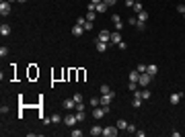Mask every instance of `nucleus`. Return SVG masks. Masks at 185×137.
<instances>
[{
    "mask_svg": "<svg viewBox=\"0 0 185 137\" xmlns=\"http://www.w3.org/2000/svg\"><path fill=\"white\" fill-rule=\"evenodd\" d=\"M99 98H101V104H111V100L115 98V92L111 90V92H109V94H101Z\"/></svg>",
    "mask_w": 185,
    "mask_h": 137,
    "instance_id": "obj_4",
    "label": "nucleus"
},
{
    "mask_svg": "<svg viewBox=\"0 0 185 137\" xmlns=\"http://www.w3.org/2000/svg\"><path fill=\"white\" fill-rule=\"evenodd\" d=\"M85 31H87V33L92 31V21H87V23H85Z\"/></svg>",
    "mask_w": 185,
    "mask_h": 137,
    "instance_id": "obj_31",
    "label": "nucleus"
},
{
    "mask_svg": "<svg viewBox=\"0 0 185 137\" xmlns=\"http://www.w3.org/2000/svg\"><path fill=\"white\" fill-rule=\"evenodd\" d=\"M85 23H87V19H85V16H78V19H76V25H80V27H85Z\"/></svg>",
    "mask_w": 185,
    "mask_h": 137,
    "instance_id": "obj_32",
    "label": "nucleus"
},
{
    "mask_svg": "<svg viewBox=\"0 0 185 137\" xmlns=\"http://www.w3.org/2000/svg\"><path fill=\"white\" fill-rule=\"evenodd\" d=\"M103 2H105V4H107V6H113V4H115V2H117V0H103Z\"/></svg>",
    "mask_w": 185,
    "mask_h": 137,
    "instance_id": "obj_41",
    "label": "nucleus"
},
{
    "mask_svg": "<svg viewBox=\"0 0 185 137\" xmlns=\"http://www.w3.org/2000/svg\"><path fill=\"white\" fill-rule=\"evenodd\" d=\"M95 47H97V51H99V53H103V51H107V49H109V43H105V41H99V39H95Z\"/></svg>",
    "mask_w": 185,
    "mask_h": 137,
    "instance_id": "obj_10",
    "label": "nucleus"
},
{
    "mask_svg": "<svg viewBox=\"0 0 185 137\" xmlns=\"http://www.w3.org/2000/svg\"><path fill=\"white\" fill-rule=\"evenodd\" d=\"M87 21H95V10H89V12H87Z\"/></svg>",
    "mask_w": 185,
    "mask_h": 137,
    "instance_id": "obj_34",
    "label": "nucleus"
},
{
    "mask_svg": "<svg viewBox=\"0 0 185 137\" xmlns=\"http://www.w3.org/2000/svg\"><path fill=\"white\" fill-rule=\"evenodd\" d=\"M17 2H21V4H23V2H27V0H17Z\"/></svg>",
    "mask_w": 185,
    "mask_h": 137,
    "instance_id": "obj_43",
    "label": "nucleus"
},
{
    "mask_svg": "<svg viewBox=\"0 0 185 137\" xmlns=\"http://www.w3.org/2000/svg\"><path fill=\"white\" fill-rule=\"evenodd\" d=\"M146 68H148L146 64H140V66H136V70H138L140 74H144V72H146Z\"/></svg>",
    "mask_w": 185,
    "mask_h": 137,
    "instance_id": "obj_30",
    "label": "nucleus"
},
{
    "mask_svg": "<svg viewBox=\"0 0 185 137\" xmlns=\"http://www.w3.org/2000/svg\"><path fill=\"white\" fill-rule=\"evenodd\" d=\"M140 96H142V100H150V96H152V94H150V90H148V86L140 92Z\"/></svg>",
    "mask_w": 185,
    "mask_h": 137,
    "instance_id": "obj_20",
    "label": "nucleus"
},
{
    "mask_svg": "<svg viewBox=\"0 0 185 137\" xmlns=\"http://www.w3.org/2000/svg\"><path fill=\"white\" fill-rule=\"evenodd\" d=\"M76 111H85V102H78L76 104Z\"/></svg>",
    "mask_w": 185,
    "mask_h": 137,
    "instance_id": "obj_40",
    "label": "nucleus"
},
{
    "mask_svg": "<svg viewBox=\"0 0 185 137\" xmlns=\"http://www.w3.org/2000/svg\"><path fill=\"white\" fill-rule=\"evenodd\" d=\"M91 135L92 137L103 135V127H101V125H92V127H91Z\"/></svg>",
    "mask_w": 185,
    "mask_h": 137,
    "instance_id": "obj_14",
    "label": "nucleus"
},
{
    "mask_svg": "<svg viewBox=\"0 0 185 137\" xmlns=\"http://www.w3.org/2000/svg\"><path fill=\"white\" fill-rule=\"evenodd\" d=\"M92 4H99V2H103V0H91Z\"/></svg>",
    "mask_w": 185,
    "mask_h": 137,
    "instance_id": "obj_42",
    "label": "nucleus"
},
{
    "mask_svg": "<svg viewBox=\"0 0 185 137\" xmlns=\"http://www.w3.org/2000/svg\"><path fill=\"white\" fill-rule=\"evenodd\" d=\"M111 21H113V25H115V31H121V27H124L121 16H119V14H113V16H111Z\"/></svg>",
    "mask_w": 185,
    "mask_h": 137,
    "instance_id": "obj_11",
    "label": "nucleus"
},
{
    "mask_svg": "<svg viewBox=\"0 0 185 137\" xmlns=\"http://www.w3.org/2000/svg\"><path fill=\"white\" fill-rule=\"evenodd\" d=\"M146 72H148V74L154 78V76L158 74V66H154V64H152V66H148V68H146Z\"/></svg>",
    "mask_w": 185,
    "mask_h": 137,
    "instance_id": "obj_15",
    "label": "nucleus"
},
{
    "mask_svg": "<svg viewBox=\"0 0 185 137\" xmlns=\"http://www.w3.org/2000/svg\"><path fill=\"white\" fill-rule=\"evenodd\" d=\"M0 14H2V16L10 14V2H8V0H2V2H0Z\"/></svg>",
    "mask_w": 185,
    "mask_h": 137,
    "instance_id": "obj_3",
    "label": "nucleus"
},
{
    "mask_svg": "<svg viewBox=\"0 0 185 137\" xmlns=\"http://www.w3.org/2000/svg\"><path fill=\"white\" fill-rule=\"evenodd\" d=\"M97 39H99V41H105V43H109V41H111V31H101V33L97 35Z\"/></svg>",
    "mask_w": 185,
    "mask_h": 137,
    "instance_id": "obj_7",
    "label": "nucleus"
},
{
    "mask_svg": "<svg viewBox=\"0 0 185 137\" xmlns=\"http://www.w3.org/2000/svg\"><path fill=\"white\" fill-rule=\"evenodd\" d=\"M136 16H138V21H142V23H146V21H148V16H150V14H148V12H146V10H142V12H138V14H136Z\"/></svg>",
    "mask_w": 185,
    "mask_h": 137,
    "instance_id": "obj_19",
    "label": "nucleus"
},
{
    "mask_svg": "<svg viewBox=\"0 0 185 137\" xmlns=\"http://www.w3.org/2000/svg\"><path fill=\"white\" fill-rule=\"evenodd\" d=\"M62 104H64L66 111H76V100H74V98H66Z\"/></svg>",
    "mask_w": 185,
    "mask_h": 137,
    "instance_id": "obj_5",
    "label": "nucleus"
},
{
    "mask_svg": "<svg viewBox=\"0 0 185 137\" xmlns=\"http://www.w3.org/2000/svg\"><path fill=\"white\" fill-rule=\"evenodd\" d=\"M136 29H138V31H146V23L138 21V23H136Z\"/></svg>",
    "mask_w": 185,
    "mask_h": 137,
    "instance_id": "obj_29",
    "label": "nucleus"
},
{
    "mask_svg": "<svg viewBox=\"0 0 185 137\" xmlns=\"http://www.w3.org/2000/svg\"><path fill=\"white\" fill-rule=\"evenodd\" d=\"M119 43H121V33H119V31L111 33V41H109V45H119Z\"/></svg>",
    "mask_w": 185,
    "mask_h": 137,
    "instance_id": "obj_8",
    "label": "nucleus"
},
{
    "mask_svg": "<svg viewBox=\"0 0 185 137\" xmlns=\"http://www.w3.org/2000/svg\"><path fill=\"white\" fill-rule=\"evenodd\" d=\"M82 33H87L85 27H80V25H74V27H72V35H74V37H80Z\"/></svg>",
    "mask_w": 185,
    "mask_h": 137,
    "instance_id": "obj_13",
    "label": "nucleus"
},
{
    "mask_svg": "<svg viewBox=\"0 0 185 137\" xmlns=\"http://www.w3.org/2000/svg\"><path fill=\"white\" fill-rule=\"evenodd\" d=\"M111 88H109V84H101V94H109Z\"/></svg>",
    "mask_w": 185,
    "mask_h": 137,
    "instance_id": "obj_27",
    "label": "nucleus"
},
{
    "mask_svg": "<svg viewBox=\"0 0 185 137\" xmlns=\"http://www.w3.org/2000/svg\"><path fill=\"white\" fill-rule=\"evenodd\" d=\"M8 55V47H0V57H6Z\"/></svg>",
    "mask_w": 185,
    "mask_h": 137,
    "instance_id": "obj_33",
    "label": "nucleus"
},
{
    "mask_svg": "<svg viewBox=\"0 0 185 137\" xmlns=\"http://www.w3.org/2000/svg\"><path fill=\"white\" fill-rule=\"evenodd\" d=\"M132 8H134V12H136V14L144 10V6H142V2H134V6H132Z\"/></svg>",
    "mask_w": 185,
    "mask_h": 137,
    "instance_id": "obj_22",
    "label": "nucleus"
},
{
    "mask_svg": "<svg viewBox=\"0 0 185 137\" xmlns=\"http://www.w3.org/2000/svg\"><path fill=\"white\" fill-rule=\"evenodd\" d=\"M49 119H51V123H62V121H64V119H62L60 115H51Z\"/></svg>",
    "mask_w": 185,
    "mask_h": 137,
    "instance_id": "obj_28",
    "label": "nucleus"
},
{
    "mask_svg": "<svg viewBox=\"0 0 185 137\" xmlns=\"http://www.w3.org/2000/svg\"><path fill=\"white\" fill-rule=\"evenodd\" d=\"M64 123H66L68 127H76L78 119H76V115H66V117H64Z\"/></svg>",
    "mask_w": 185,
    "mask_h": 137,
    "instance_id": "obj_6",
    "label": "nucleus"
},
{
    "mask_svg": "<svg viewBox=\"0 0 185 137\" xmlns=\"http://www.w3.org/2000/svg\"><path fill=\"white\" fill-rule=\"evenodd\" d=\"M119 129L117 125H109V127H103V137H117Z\"/></svg>",
    "mask_w": 185,
    "mask_h": 137,
    "instance_id": "obj_1",
    "label": "nucleus"
},
{
    "mask_svg": "<svg viewBox=\"0 0 185 137\" xmlns=\"http://www.w3.org/2000/svg\"><path fill=\"white\" fill-rule=\"evenodd\" d=\"M181 98H183V94H181V92H173V94L169 96V102H171V104H179V102H181Z\"/></svg>",
    "mask_w": 185,
    "mask_h": 137,
    "instance_id": "obj_9",
    "label": "nucleus"
},
{
    "mask_svg": "<svg viewBox=\"0 0 185 137\" xmlns=\"http://www.w3.org/2000/svg\"><path fill=\"white\" fill-rule=\"evenodd\" d=\"M126 131H128V133H136V127H134V125H130V123H128V129H126Z\"/></svg>",
    "mask_w": 185,
    "mask_h": 137,
    "instance_id": "obj_36",
    "label": "nucleus"
},
{
    "mask_svg": "<svg viewBox=\"0 0 185 137\" xmlns=\"http://www.w3.org/2000/svg\"><path fill=\"white\" fill-rule=\"evenodd\" d=\"M8 2H17V0H8Z\"/></svg>",
    "mask_w": 185,
    "mask_h": 137,
    "instance_id": "obj_44",
    "label": "nucleus"
},
{
    "mask_svg": "<svg viewBox=\"0 0 185 137\" xmlns=\"http://www.w3.org/2000/svg\"><path fill=\"white\" fill-rule=\"evenodd\" d=\"M74 115H76V119H78V123H82V121H85V117H87V115H85V111H76Z\"/></svg>",
    "mask_w": 185,
    "mask_h": 137,
    "instance_id": "obj_24",
    "label": "nucleus"
},
{
    "mask_svg": "<svg viewBox=\"0 0 185 137\" xmlns=\"http://www.w3.org/2000/svg\"><path fill=\"white\" fill-rule=\"evenodd\" d=\"M89 104H91L92 108H95V106H99V104H101V98H91V100H89Z\"/></svg>",
    "mask_w": 185,
    "mask_h": 137,
    "instance_id": "obj_26",
    "label": "nucleus"
},
{
    "mask_svg": "<svg viewBox=\"0 0 185 137\" xmlns=\"http://www.w3.org/2000/svg\"><path fill=\"white\" fill-rule=\"evenodd\" d=\"M0 35H2V37H8V35H10V25L2 23V25H0Z\"/></svg>",
    "mask_w": 185,
    "mask_h": 137,
    "instance_id": "obj_12",
    "label": "nucleus"
},
{
    "mask_svg": "<svg viewBox=\"0 0 185 137\" xmlns=\"http://www.w3.org/2000/svg\"><path fill=\"white\" fill-rule=\"evenodd\" d=\"M150 82H152V76H150L148 72H144V74H140V80H138V84H142V86L146 88V86H150Z\"/></svg>",
    "mask_w": 185,
    "mask_h": 137,
    "instance_id": "obj_2",
    "label": "nucleus"
},
{
    "mask_svg": "<svg viewBox=\"0 0 185 137\" xmlns=\"http://www.w3.org/2000/svg\"><path fill=\"white\" fill-rule=\"evenodd\" d=\"M140 80V72L138 70H132V72H130V82H138Z\"/></svg>",
    "mask_w": 185,
    "mask_h": 137,
    "instance_id": "obj_16",
    "label": "nucleus"
},
{
    "mask_svg": "<svg viewBox=\"0 0 185 137\" xmlns=\"http://www.w3.org/2000/svg\"><path fill=\"white\" fill-rule=\"evenodd\" d=\"M72 98H74V100H76V104H78V102H85V96H82V94H80V92H76V94H74V96H72Z\"/></svg>",
    "mask_w": 185,
    "mask_h": 137,
    "instance_id": "obj_25",
    "label": "nucleus"
},
{
    "mask_svg": "<svg viewBox=\"0 0 185 137\" xmlns=\"http://www.w3.org/2000/svg\"><path fill=\"white\" fill-rule=\"evenodd\" d=\"M142 102H144V100H142L140 96H134V98H132V106H134V108H140V106H142Z\"/></svg>",
    "mask_w": 185,
    "mask_h": 137,
    "instance_id": "obj_17",
    "label": "nucleus"
},
{
    "mask_svg": "<svg viewBox=\"0 0 185 137\" xmlns=\"http://www.w3.org/2000/svg\"><path fill=\"white\" fill-rule=\"evenodd\" d=\"M136 2H140V0H136Z\"/></svg>",
    "mask_w": 185,
    "mask_h": 137,
    "instance_id": "obj_45",
    "label": "nucleus"
},
{
    "mask_svg": "<svg viewBox=\"0 0 185 137\" xmlns=\"http://www.w3.org/2000/svg\"><path fill=\"white\" fill-rule=\"evenodd\" d=\"M177 10H179L181 14H185V4H179V6H177Z\"/></svg>",
    "mask_w": 185,
    "mask_h": 137,
    "instance_id": "obj_39",
    "label": "nucleus"
},
{
    "mask_svg": "<svg viewBox=\"0 0 185 137\" xmlns=\"http://www.w3.org/2000/svg\"><path fill=\"white\" fill-rule=\"evenodd\" d=\"M8 111H10V108H8V106H6V104H2V108H0V113H2V115H6V113H8Z\"/></svg>",
    "mask_w": 185,
    "mask_h": 137,
    "instance_id": "obj_37",
    "label": "nucleus"
},
{
    "mask_svg": "<svg viewBox=\"0 0 185 137\" xmlns=\"http://www.w3.org/2000/svg\"><path fill=\"white\" fill-rule=\"evenodd\" d=\"M115 125H117V129H119V131H126V129H128V123H126L124 119H119V121H117Z\"/></svg>",
    "mask_w": 185,
    "mask_h": 137,
    "instance_id": "obj_21",
    "label": "nucleus"
},
{
    "mask_svg": "<svg viewBox=\"0 0 185 137\" xmlns=\"http://www.w3.org/2000/svg\"><path fill=\"white\" fill-rule=\"evenodd\" d=\"M70 135H72V137H82V129H78V127H74V129L70 131Z\"/></svg>",
    "mask_w": 185,
    "mask_h": 137,
    "instance_id": "obj_23",
    "label": "nucleus"
},
{
    "mask_svg": "<svg viewBox=\"0 0 185 137\" xmlns=\"http://www.w3.org/2000/svg\"><path fill=\"white\" fill-rule=\"evenodd\" d=\"M136 84H138V82H130V84H128V88L134 92V90H136Z\"/></svg>",
    "mask_w": 185,
    "mask_h": 137,
    "instance_id": "obj_38",
    "label": "nucleus"
},
{
    "mask_svg": "<svg viewBox=\"0 0 185 137\" xmlns=\"http://www.w3.org/2000/svg\"><path fill=\"white\" fill-rule=\"evenodd\" d=\"M107 8H109V6H107L105 2H99V4L95 6V10H97V12H107Z\"/></svg>",
    "mask_w": 185,
    "mask_h": 137,
    "instance_id": "obj_18",
    "label": "nucleus"
},
{
    "mask_svg": "<svg viewBox=\"0 0 185 137\" xmlns=\"http://www.w3.org/2000/svg\"><path fill=\"white\" fill-rule=\"evenodd\" d=\"M132 27H136V23H138V16H130V21H128Z\"/></svg>",
    "mask_w": 185,
    "mask_h": 137,
    "instance_id": "obj_35",
    "label": "nucleus"
}]
</instances>
